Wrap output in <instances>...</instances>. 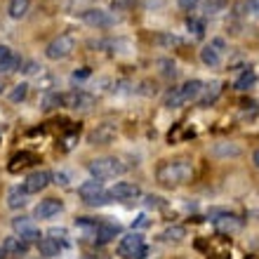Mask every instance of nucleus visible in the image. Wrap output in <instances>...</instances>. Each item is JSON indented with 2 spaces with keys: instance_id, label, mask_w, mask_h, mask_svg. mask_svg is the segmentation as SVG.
<instances>
[{
  "instance_id": "nucleus-37",
  "label": "nucleus",
  "mask_w": 259,
  "mask_h": 259,
  "mask_svg": "<svg viewBox=\"0 0 259 259\" xmlns=\"http://www.w3.org/2000/svg\"><path fill=\"white\" fill-rule=\"evenodd\" d=\"M135 226H137V229H144V226H149V219H146V217H144V214H142V217H137Z\"/></svg>"
},
{
  "instance_id": "nucleus-23",
  "label": "nucleus",
  "mask_w": 259,
  "mask_h": 259,
  "mask_svg": "<svg viewBox=\"0 0 259 259\" xmlns=\"http://www.w3.org/2000/svg\"><path fill=\"white\" fill-rule=\"evenodd\" d=\"M7 205H10L12 210L24 207V205H26V193H24V189H12V191L7 193Z\"/></svg>"
},
{
  "instance_id": "nucleus-28",
  "label": "nucleus",
  "mask_w": 259,
  "mask_h": 259,
  "mask_svg": "<svg viewBox=\"0 0 259 259\" xmlns=\"http://www.w3.org/2000/svg\"><path fill=\"white\" fill-rule=\"evenodd\" d=\"M158 66H163V68H160V73H163L165 78H175V75H177L175 62H170V59H160V62H158Z\"/></svg>"
},
{
  "instance_id": "nucleus-8",
  "label": "nucleus",
  "mask_w": 259,
  "mask_h": 259,
  "mask_svg": "<svg viewBox=\"0 0 259 259\" xmlns=\"http://www.w3.org/2000/svg\"><path fill=\"white\" fill-rule=\"evenodd\" d=\"M222 52H224V40H212L210 45H205L200 50V62L205 66H219L222 64Z\"/></svg>"
},
{
  "instance_id": "nucleus-16",
  "label": "nucleus",
  "mask_w": 259,
  "mask_h": 259,
  "mask_svg": "<svg viewBox=\"0 0 259 259\" xmlns=\"http://www.w3.org/2000/svg\"><path fill=\"white\" fill-rule=\"evenodd\" d=\"M219 95H222V82L214 80V82H210L207 88H203V97L198 99V104H200V106L205 109V106H210V104L217 102Z\"/></svg>"
},
{
  "instance_id": "nucleus-9",
  "label": "nucleus",
  "mask_w": 259,
  "mask_h": 259,
  "mask_svg": "<svg viewBox=\"0 0 259 259\" xmlns=\"http://www.w3.org/2000/svg\"><path fill=\"white\" fill-rule=\"evenodd\" d=\"M50 179H52V175H50V172L38 170V172H33V175H28L21 189H24V193H26V196H31V193H40L42 189L50 184Z\"/></svg>"
},
{
  "instance_id": "nucleus-34",
  "label": "nucleus",
  "mask_w": 259,
  "mask_h": 259,
  "mask_svg": "<svg viewBox=\"0 0 259 259\" xmlns=\"http://www.w3.org/2000/svg\"><path fill=\"white\" fill-rule=\"evenodd\" d=\"M146 207H163V203L158 196H146Z\"/></svg>"
},
{
  "instance_id": "nucleus-18",
  "label": "nucleus",
  "mask_w": 259,
  "mask_h": 259,
  "mask_svg": "<svg viewBox=\"0 0 259 259\" xmlns=\"http://www.w3.org/2000/svg\"><path fill=\"white\" fill-rule=\"evenodd\" d=\"M113 137H116V130L111 127V125H102L99 130H95L90 135V144H109Z\"/></svg>"
},
{
  "instance_id": "nucleus-11",
  "label": "nucleus",
  "mask_w": 259,
  "mask_h": 259,
  "mask_svg": "<svg viewBox=\"0 0 259 259\" xmlns=\"http://www.w3.org/2000/svg\"><path fill=\"white\" fill-rule=\"evenodd\" d=\"M109 196L116 198V200H132V198L139 196V186L130 184V182H118V184L109 191Z\"/></svg>"
},
{
  "instance_id": "nucleus-21",
  "label": "nucleus",
  "mask_w": 259,
  "mask_h": 259,
  "mask_svg": "<svg viewBox=\"0 0 259 259\" xmlns=\"http://www.w3.org/2000/svg\"><path fill=\"white\" fill-rule=\"evenodd\" d=\"M38 250H40L42 257H55V254H59L62 245H59V240H55V238H40L38 240Z\"/></svg>"
},
{
  "instance_id": "nucleus-32",
  "label": "nucleus",
  "mask_w": 259,
  "mask_h": 259,
  "mask_svg": "<svg viewBox=\"0 0 259 259\" xmlns=\"http://www.w3.org/2000/svg\"><path fill=\"white\" fill-rule=\"evenodd\" d=\"M177 3L182 10H186V12H193V10L200 5V0H177Z\"/></svg>"
},
{
  "instance_id": "nucleus-12",
  "label": "nucleus",
  "mask_w": 259,
  "mask_h": 259,
  "mask_svg": "<svg viewBox=\"0 0 259 259\" xmlns=\"http://www.w3.org/2000/svg\"><path fill=\"white\" fill-rule=\"evenodd\" d=\"M120 233V224H113V222H97V240L99 243H109V240H113Z\"/></svg>"
},
{
  "instance_id": "nucleus-3",
  "label": "nucleus",
  "mask_w": 259,
  "mask_h": 259,
  "mask_svg": "<svg viewBox=\"0 0 259 259\" xmlns=\"http://www.w3.org/2000/svg\"><path fill=\"white\" fill-rule=\"evenodd\" d=\"M90 175L97 179V182H104V179H111V177H120L127 167L123 165V160L116 156H104V158H97L92 163L88 165Z\"/></svg>"
},
{
  "instance_id": "nucleus-4",
  "label": "nucleus",
  "mask_w": 259,
  "mask_h": 259,
  "mask_svg": "<svg viewBox=\"0 0 259 259\" xmlns=\"http://www.w3.org/2000/svg\"><path fill=\"white\" fill-rule=\"evenodd\" d=\"M118 254L125 259H146L149 247H146V243H144V238L139 233H127L118 243Z\"/></svg>"
},
{
  "instance_id": "nucleus-35",
  "label": "nucleus",
  "mask_w": 259,
  "mask_h": 259,
  "mask_svg": "<svg viewBox=\"0 0 259 259\" xmlns=\"http://www.w3.org/2000/svg\"><path fill=\"white\" fill-rule=\"evenodd\" d=\"M247 10L252 14H259V0H247Z\"/></svg>"
},
{
  "instance_id": "nucleus-33",
  "label": "nucleus",
  "mask_w": 259,
  "mask_h": 259,
  "mask_svg": "<svg viewBox=\"0 0 259 259\" xmlns=\"http://www.w3.org/2000/svg\"><path fill=\"white\" fill-rule=\"evenodd\" d=\"M189 28H193V33L196 35H203V21H196V19H189Z\"/></svg>"
},
{
  "instance_id": "nucleus-2",
  "label": "nucleus",
  "mask_w": 259,
  "mask_h": 259,
  "mask_svg": "<svg viewBox=\"0 0 259 259\" xmlns=\"http://www.w3.org/2000/svg\"><path fill=\"white\" fill-rule=\"evenodd\" d=\"M200 92H203V82L189 80V82H184L182 88H172L170 92L165 95V106H167V109H179V106H184V104L198 99Z\"/></svg>"
},
{
  "instance_id": "nucleus-39",
  "label": "nucleus",
  "mask_w": 259,
  "mask_h": 259,
  "mask_svg": "<svg viewBox=\"0 0 259 259\" xmlns=\"http://www.w3.org/2000/svg\"><path fill=\"white\" fill-rule=\"evenodd\" d=\"M0 259H5V250H3V245H0Z\"/></svg>"
},
{
  "instance_id": "nucleus-20",
  "label": "nucleus",
  "mask_w": 259,
  "mask_h": 259,
  "mask_svg": "<svg viewBox=\"0 0 259 259\" xmlns=\"http://www.w3.org/2000/svg\"><path fill=\"white\" fill-rule=\"evenodd\" d=\"M104 186L102 182H97V179H92V182H85V184H80V189H78V193H80V198L88 203L90 198H95L97 193H102Z\"/></svg>"
},
{
  "instance_id": "nucleus-38",
  "label": "nucleus",
  "mask_w": 259,
  "mask_h": 259,
  "mask_svg": "<svg viewBox=\"0 0 259 259\" xmlns=\"http://www.w3.org/2000/svg\"><path fill=\"white\" fill-rule=\"evenodd\" d=\"M252 163H254V167H259V149L254 151V156H252Z\"/></svg>"
},
{
  "instance_id": "nucleus-5",
  "label": "nucleus",
  "mask_w": 259,
  "mask_h": 259,
  "mask_svg": "<svg viewBox=\"0 0 259 259\" xmlns=\"http://www.w3.org/2000/svg\"><path fill=\"white\" fill-rule=\"evenodd\" d=\"M73 50H75V38L71 33H62L45 48V57L52 59V62H59V59H66Z\"/></svg>"
},
{
  "instance_id": "nucleus-14",
  "label": "nucleus",
  "mask_w": 259,
  "mask_h": 259,
  "mask_svg": "<svg viewBox=\"0 0 259 259\" xmlns=\"http://www.w3.org/2000/svg\"><path fill=\"white\" fill-rule=\"evenodd\" d=\"M21 64V59L14 55L10 48L0 45V73H7V71H14V68Z\"/></svg>"
},
{
  "instance_id": "nucleus-24",
  "label": "nucleus",
  "mask_w": 259,
  "mask_h": 259,
  "mask_svg": "<svg viewBox=\"0 0 259 259\" xmlns=\"http://www.w3.org/2000/svg\"><path fill=\"white\" fill-rule=\"evenodd\" d=\"M7 12H10V17H12V19H21V17L28 12V0H10Z\"/></svg>"
},
{
  "instance_id": "nucleus-10",
  "label": "nucleus",
  "mask_w": 259,
  "mask_h": 259,
  "mask_svg": "<svg viewBox=\"0 0 259 259\" xmlns=\"http://www.w3.org/2000/svg\"><path fill=\"white\" fill-rule=\"evenodd\" d=\"M62 200H57V198H48V200H40L38 203V207H35V217L38 219H50L55 217V214H59L62 212Z\"/></svg>"
},
{
  "instance_id": "nucleus-25",
  "label": "nucleus",
  "mask_w": 259,
  "mask_h": 259,
  "mask_svg": "<svg viewBox=\"0 0 259 259\" xmlns=\"http://www.w3.org/2000/svg\"><path fill=\"white\" fill-rule=\"evenodd\" d=\"M57 106H64V95H59V92H50V95L42 97V109L45 111H52V109H57Z\"/></svg>"
},
{
  "instance_id": "nucleus-31",
  "label": "nucleus",
  "mask_w": 259,
  "mask_h": 259,
  "mask_svg": "<svg viewBox=\"0 0 259 259\" xmlns=\"http://www.w3.org/2000/svg\"><path fill=\"white\" fill-rule=\"evenodd\" d=\"M158 40L163 42V45H182V38H177V35H170V33H163Z\"/></svg>"
},
{
  "instance_id": "nucleus-30",
  "label": "nucleus",
  "mask_w": 259,
  "mask_h": 259,
  "mask_svg": "<svg viewBox=\"0 0 259 259\" xmlns=\"http://www.w3.org/2000/svg\"><path fill=\"white\" fill-rule=\"evenodd\" d=\"M75 224L80 226V229H85V231H97V222H95V219H90V217L75 219Z\"/></svg>"
},
{
  "instance_id": "nucleus-1",
  "label": "nucleus",
  "mask_w": 259,
  "mask_h": 259,
  "mask_svg": "<svg viewBox=\"0 0 259 259\" xmlns=\"http://www.w3.org/2000/svg\"><path fill=\"white\" fill-rule=\"evenodd\" d=\"M156 177L163 186H179L186 184L193 177V165L189 158H175V160H163L158 165Z\"/></svg>"
},
{
  "instance_id": "nucleus-15",
  "label": "nucleus",
  "mask_w": 259,
  "mask_h": 259,
  "mask_svg": "<svg viewBox=\"0 0 259 259\" xmlns=\"http://www.w3.org/2000/svg\"><path fill=\"white\" fill-rule=\"evenodd\" d=\"M92 97L85 95V92H71V95H64V104L71 106V109H90L92 106Z\"/></svg>"
},
{
  "instance_id": "nucleus-13",
  "label": "nucleus",
  "mask_w": 259,
  "mask_h": 259,
  "mask_svg": "<svg viewBox=\"0 0 259 259\" xmlns=\"http://www.w3.org/2000/svg\"><path fill=\"white\" fill-rule=\"evenodd\" d=\"M82 19L90 26H111L113 24V17L106 10H88V12H82Z\"/></svg>"
},
{
  "instance_id": "nucleus-29",
  "label": "nucleus",
  "mask_w": 259,
  "mask_h": 259,
  "mask_svg": "<svg viewBox=\"0 0 259 259\" xmlns=\"http://www.w3.org/2000/svg\"><path fill=\"white\" fill-rule=\"evenodd\" d=\"M113 198L109 196V191H102V193H97L95 198H90L88 200V205H92V207H102V205H106V203H111Z\"/></svg>"
},
{
  "instance_id": "nucleus-26",
  "label": "nucleus",
  "mask_w": 259,
  "mask_h": 259,
  "mask_svg": "<svg viewBox=\"0 0 259 259\" xmlns=\"http://www.w3.org/2000/svg\"><path fill=\"white\" fill-rule=\"evenodd\" d=\"M26 95H28V85H26V82H19V85H14L12 92H10V102L19 104V102H24V99H26Z\"/></svg>"
},
{
  "instance_id": "nucleus-6",
  "label": "nucleus",
  "mask_w": 259,
  "mask_h": 259,
  "mask_svg": "<svg viewBox=\"0 0 259 259\" xmlns=\"http://www.w3.org/2000/svg\"><path fill=\"white\" fill-rule=\"evenodd\" d=\"M212 222L222 233H236L243 229V219L238 214H231V212H222V210H212L210 212Z\"/></svg>"
},
{
  "instance_id": "nucleus-27",
  "label": "nucleus",
  "mask_w": 259,
  "mask_h": 259,
  "mask_svg": "<svg viewBox=\"0 0 259 259\" xmlns=\"http://www.w3.org/2000/svg\"><path fill=\"white\" fill-rule=\"evenodd\" d=\"M184 236H186L184 226H170V229L163 233V240H182Z\"/></svg>"
},
{
  "instance_id": "nucleus-17",
  "label": "nucleus",
  "mask_w": 259,
  "mask_h": 259,
  "mask_svg": "<svg viewBox=\"0 0 259 259\" xmlns=\"http://www.w3.org/2000/svg\"><path fill=\"white\" fill-rule=\"evenodd\" d=\"M3 250H5V254H24L28 250V243H24L19 236H10L3 243Z\"/></svg>"
},
{
  "instance_id": "nucleus-19",
  "label": "nucleus",
  "mask_w": 259,
  "mask_h": 259,
  "mask_svg": "<svg viewBox=\"0 0 259 259\" xmlns=\"http://www.w3.org/2000/svg\"><path fill=\"white\" fill-rule=\"evenodd\" d=\"M254 82H257V73L254 71H243V73L236 78V82H233V88L238 90V92H245V90H250V88H254Z\"/></svg>"
},
{
  "instance_id": "nucleus-36",
  "label": "nucleus",
  "mask_w": 259,
  "mask_h": 259,
  "mask_svg": "<svg viewBox=\"0 0 259 259\" xmlns=\"http://www.w3.org/2000/svg\"><path fill=\"white\" fill-rule=\"evenodd\" d=\"M90 75V68H82V71H75L73 73V80H80V78H88Z\"/></svg>"
},
{
  "instance_id": "nucleus-22",
  "label": "nucleus",
  "mask_w": 259,
  "mask_h": 259,
  "mask_svg": "<svg viewBox=\"0 0 259 259\" xmlns=\"http://www.w3.org/2000/svg\"><path fill=\"white\" fill-rule=\"evenodd\" d=\"M35 160H38V158L33 156V153H26V151H24V153H17V156L12 158V160H10V170L12 172H17L19 170V167H26V165H31V163H35Z\"/></svg>"
},
{
  "instance_id": "nucleus-7",
  "label": "nucleus",
  "mask_w": 259,
  "mask_h": 259,
  "mask_svg": "<svg viewBox=\"0 0 259 259\" xmlns=\"http://www.w3.org/2000/svg\"><path fill=\"white\" fill-rule=\"evenodd\" d=\"M12 229L19 233V238L24 240V243H33V240L38 243V240L42 238L40 231L35 229L33 222H31L28 217H14V219H12Z\"/></svg>"
}]
</instances>
